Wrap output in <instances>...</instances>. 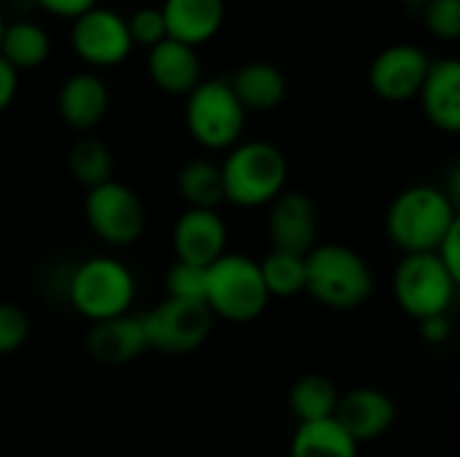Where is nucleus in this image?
Instances as JSON below:
<instances>
[{
  "mask_svg": "<svg viewBox=\"0 0 460 457\" xmlns=\"http://www.w3.org/2000/svg\"><path fill=\"white\" fill-rule=\"evenodd\" d=\"M460 224L456 202L437 186H410L391 202L385 232L391 242L410 253H437L442 240Z\"/></svg>",
  "mask_w": 460,
  "mask_h": 457,
  "instance_id": "obj_1",
  "label": "nucleus"
},
{
  "mask_svg": "<svg viewBox=\"0 0 460 457\" xmlns=\"http://www.w3.org/2000/svg\"><path fill=\"white\" fill-rule=\"evenodd\" d=\"M305 291L329 310H358L375 291L367 259L340 242L315 245L305 256Z\"/></svg>",
  "mask_w": 460,
  "mask_h": 457,
  "instance_id": "obj_2",
  "label": "nucleus"
},
{
  "mask_svg": "<svg viewBox=\"0 0 460 457\" xmlns=\"http://www.w3.org/2000/svg\"><path fill=\"white\" fill-rule=\"evenodd\" d=\"M221 180L224 202L237 207H264L286 191L288 162L272 143H237L221 164Z\"/></svg>",
  "mask_w": 460,
  "mask_h": 457,
  "instance_id": "obj_3",
  "label": "nucleus"
},
{
  "mask_svg": "<svg viewBox=\"0 0 460 457\" xmlns=\"http://www.w3.org/2000/svg\"><path fill=\"white\" fill-rule=\"evenodd\" d=\"M65 291L75 312L92 323H100L132 310L135 277L121 261L111 256H94L73 267Z\"/></svg>",
  "mask_w": 460,
  "mask_h": 457,
  "instance_id": "obj_4",
  "label": "nucleus"
},
{
  "mask_svg": "<svg viewBox=\"0 0 460 457\" xmlns=\"http://www.w3.org/2000/svg\"><path fill=\"white\" fill-rule=\"evenodd\" d=\"M205 304L213 318H224L229 323L256 321L270 304L259 261L240 253H224L221 259H216L208 267Z\"/></svg>",
  "mask_w": 460,
  "mask_h": 457,
  "instance_id": "obj_5",
  "label": "nucleus"
},
{
  "mask_svg": "<svg viewBox=\"0 0 460 457\" xmlns=\"http://www.w3.org/2000/svg\"><path fill=\"white\" fill-rule=\"evenodd\" d=\"M186 127L191 137L210 151L234 148L245 129V108L237 102L229 81H199L186 100Z\"/></svg>",
  "mask_w": 460,
  "mask_h": 457,
  "instance_id": "obj_6",
  "label": "nucleus"
},
{
  "mask_svg": "<svg viewBox=\"0 0 460 457\" xmlns=\"http://www.w3.org/2000/svg\"><path fill=\"white\" fill-rule=\"evenodd\" d=\"M458 283L434 253H410L394 272V296L399 307L420 323L447 315Z\"/></svg>",
  "mask_w": 460,
  "mask_h": 457,
  "instance_id": "obj_7",
  "label": "nucleus"
},
{
  "mask_svg": "<svg viewBox=\"0 0 460 457\" xmlns=\"http://www.w3.org/2000/svg\"><path fill=\"white\" fill-rule=\"evenodd\" d=\"M143 318V331L148 350H159L164 356H189L202 347L213 331V312L202 302H178L164 299Z\"/></svg>",
  "mask_w": 460,
  "mask_h": 457,
  "instance_id": "obj_8",
  "label": "nucleus"
},
{
  "mask_svg": "<svg viewBox=\"0 0 460 457\" xmlns=\"http://www.w3.org/2000/svg\"><path fill=\"white\" fill-rule=\"evenodd\" d=\"M84 218L102 242L116 248L137 242L146 232V207L140 197L119 180L86 191Z\"/></svg>",
  "mask_w": 460,
  "mask_h": 457,
  "instance_id": "obj_9",
  "label": "nucleus"
},
{
  "mask_svg": "<svg viewBox=\"0 0 460 457\" xmlns=\"http://www.w3.org/2000/svg\"><path fill=\"white\" fill-rule=\"evenodd\" d=\"M73 48L75 54L94 67H113L124 62L132 51V38L127 30V19H121L111 8H89L78 19H73Z\"/></svg>",
  "mask_w": 460,
  "mask_h": 457,
  "instance_id": "obj_10",
  "label": "nucleus"
},
{
  "mask_svg": "<svg viewBox=\"0 0 460 457\" xmlns=\"http://www.w3.org/2000/svg\"><path fill=\"white\" fill-rule=\"evenodd\" d=\"M429 57L423 48L410 43H396L383 48L372 67H369V86L377 97L388 102H407L418 97L426 73H429Z\"/></svg>",
  "mask_w": 460,
  "mask_h": 457,
  "instance_id": "obj_11",
  "label": "nucleus"
},
{
  "mask_svg": "<svg viewBox=\"0 0 460 457\" xmlns=\"http://www.w3.org/2000/svg\"><path fill=\"white\" fill-rule=\"evenodd\" d=\"M267 229L272 250L305 259L318 245V207L302 191H283L270 205Z\"/></svg>",
  "mask_w": 460,
  "mask_h": 457,
  "instance_id": "obj_12",
  "label": "nucleus"
},
{
  "mask_svg": "<svg viewBox=\"0 0 460 457\" xmlns=\"http://www.w3.org/2000/svg\"><path fill=\"white\" fill-rule=\"evenodd\" d=\"M356 444L375 442L385 436L396 423V404L385 391L377 388H353L337 399L332 417Z\"/></svg>",
  "mask_w": 460,
  "mask_h": 457,
  "instance_id": "obj_13",
  "label": "nucleus"
},
{
  "mask_svg": "<svg viewBox=\"0 0 460 457\" xmlns=\"http://www.w3.org/2000/svg\"><path fill=\"white\" fill-rule=\"evenodd\" d=\"M172 250L175 261L194 267H210L226 253V224L218 210H194L186 207L172 226Z\"/></svg>",
  "mask_w": 460,
  "mask_h": 457,
  "instance_id": "obj_14",
  "label": "nucleus"
},
{
  "mask_svg": "<svg viewBox=\"0 0 460 457\" xmlns=\"http://www.w3.org/2000/svg\"><path fill=\"white\" fill-rule=\"evenodd\" d=\"M86 350L97 364H105V366H121V364L135 361L137 356L148 350L143 318L127 312L119 318L92 323L86 334Z\"/></svg>",
  "mask_w": 460,
  "mask_h": 457,
  "instance_id": "obj_15",
  "label": "nucleus"
},
{
  "mask_svg": "<svg viewBox=\"0 0 460 457\" xmlns=\"http://www.w3.org/2000/svg\"><path fill=\"white\" fill-rule=\"evenodd\" d=\"M170 40L183 46L208 43L224 24V0H164L159 8Z\"/></svg>",
  "mask_w": 460,
  "mask_h": 457,
  "instance_id": "obj_16",
  "label": "nucleus"
},
{
  "mask_svg": "<svg viewBox=\"0 0 460 457\" xmlns=\"http://www.w3.org/2000/svg\"><path fill=\"white\" fill-rule=\"evenodd\" d=\"M418 97L426 119L437 129L450 135L460 132V65L456 59L431 62Z\"/></svg>",
  "mask_w": 460,
  "mask_h": 457,
  "instance_id": "obj_17",
  "label": "nucleus"
},
{
  "mask_svg": "<svg viewBox=\"0 0 460 457\" xmlns=\"http://www.w3.org/2000/svg\"><path fill=\"white\" fill-rule=\"evenodd\" d=\"M108 110V89L92 73L70 75L59 89V116L75 132L94 129Z\"/></svg>",
  "mask_w": 460,
  "mask_h": 457,
  "instance_id": "obj_18",
  "label": "nucleus"
},
{
  "mask_svg": "<svg viewBox=\"0 0 460 457\" xmlns=\"http://www.w3.org/2000/svg\"><path fill=\"white\" fill-rule=\"evenodd\" d=\"M148 75L167 94H189L199 83L197 51L164 38L148 51Z\"/></svg>",
  "mask_w": 460,
  "mask_h": 457,
  "instance_id": "obj_19",
  "label": "nucleus"
},
{
  "mask_svg": "<svg viewBox=\"0 0 460 457\" xmlns=\"http://www.w3.org/2000/svg\"><path fill=\"white\" fill-rule=\"evenodd\" d=\"M237 102L248 110H272L286 97V78L275 65L251 62L243 65L229 81Z\"/></svg>",
  "mask_w": 460,
  "mask_h": 457,
  "instance_id": "obj_20",
  "label": "nucleus"
},
{
  "mask_svg": "<svg viewBox=\"0 0 460 457\" xmlns=\"http://www.w3.org/2000/svg\"><path fill=\"white\" fill-rule=\"evenodd\" d=\"M288 457H358V444L329 417L318 423H299Z\"/></svg>",
  "mask_w": 460,
  "mask_h": 457,
  "instance_id": "obj_21",
  "label": "nucleus"
},
{
  "mask_svg": "<svg viewBox=\"0 0 460 457\" xmlns=\"http://www.w3.org/2000/svg\"><path fill=\"white\" fill-rule=\"evenodd\" d=\"M49 51H51V43L40 24H35V22L5 24L3 38H0V57L16 73L43 65L49 59Z\"/></svg>",
  "mask_w": 460,
  "mask_h": 457,
  "instance_id": "obj_22",
  "label": "nucleus"
},
{
  "mask_svg": "<svg viewBox=\"0 0 460 457\" xmlns=\"http://www.w3.org/2000/svg\"><path fill=\"white\" fill-rule=\"evenodd\" d=\"M340 391L323 374H305L288 391V407L299 423H318L334 417Z\"/></svg>",
  "mask_w": 460,
  "mask_h": 457,
  "instance_id": "obj_23",
  "label": "nucleus"
},
{
  "mask_svg": "<svg viewBox=\"0 0 460 457\" xmlns=\"http://www.w3.org/2000/svg\"><path fill=\"white\" fill-rule=\"evenodd\" d=\"M178 194L194 210H218L224 202L221 167L205 159H191L178 172Z\"/></svg>",
  "mask_w": 460,
  "mask_h": 457,
  "instance_id": "obj_24",
  "label": "nucleus"
},
{
  "mask_svg": "<svg viewBox=\"0 0 460 457\" xmlns=\"http://www.w3.org/2000/svg\"><path fill=\"white\" fill-rule=\"evenodd\" d=\"M67 167H70L73 178L81 186H86V191L94 189V186H102V183L113 180L111 178L113 175V156H111L108 145L100 143V140H94V137H81L70 148Z\"/></svg>",
  "mask_w": 460,
  "mask_h": 457,
  "instance_id": "obj_25",
  "label": "nucleus"
},
{
  "mask_svg": "<svg viewBox=\"0 0 460 457\" xmlns=\"http://www.w3.org/2000/svg\"><path fill=\"white\" fill-rule=\"evenodd\" d=\"M259 272L264 280V288L272 296H296L305 291V259L302 256H291V253H280V250H270L261 261H259Z\"/></svg>",
  "mask_w": 460,
  "mask_h": 457,
  "instance_id": "obj_26",
  "label": "nucleus"
},
{
  "mask_svg": "<svg viewBox=\"0 0 460 457\" xmlns=\"http://www.w3.org/2000/svg\"><path fill=\"white\" fill-rule=\"evenodd\" d=\"M205 280H208V267H194L186 261H175L167 269V299L178 302H202L205 304Z\"/></svg>",
  "mask_w": 460,
  "mask_h": 457,
  "instance_id": "obj_27",
  "label": "nucleus"
},
{
  "mask_svg": "<svg viewBox=\"0 0 460 457\" xmlns=\"http://www.w3.org/2000/svg\"><path fill=\"white\" fill-rule=\"evenodd\" d=\"M30 337V315L13 304V302H0V356L16 353Z\"/></svg>",
  "mask_w": 460,
  "mask_h": 457,
  "instance_id": "obj_28",
  "label": "nucleus"
},
{
  "mask_svg": "<svg viewBox=\"0 0 460 457\" xmlns=\"http://www.w3.org/2000/svg\"><path fill=\"white\" fill-rule=\"evenodd\" d=\"M423 22L431 35L456 40L460 35V0H426Z\"/></svg>",
  "mask_w": 460,
  "mask_h": 457,
  "instance_id": "obj_29",
  "label": "nucleus"
},
{
  "mask_svg": "<svg viewBox=\"0 0 460 457\" xmlns=\"http://www.w3.org/2000/svg\"><path fill=\"white\" fill-rule=\"evenodd\" d=\"M127 30H129V38H132V46L135 43H143V46H156L159 40L167 38V30H164V19H162V11L159 8H137L129 19H127Z\"/></svg>",
  "mask_w": 460,
  "mask_h": 457,
  "instance_id": "obj_30",
  "label": "nucleus"
},
{
  "mask_svg": "<svg viewBox=\"0 0 460 457\" xmlns=\"http://www.w3.org/2000/svg\"><path fill=\"white\" fill-rule=\"evenodd\" d=\"M445 267H447V272L460 280V224L442 240V245L437 248V253H434Z\"/></svg>",
  "mask_w": 460,
  "mask_h": 457,
  "instance_id": "obj_31",
  "label": "nucleus"
},
{
  "mask_svg": "<svg viewBox=\"0 0 460 457\" xmlns=\"http://www.w3.org/2000/svg\"><path fill=\"white\" fill-rule=\"evenodd\" d=\"M35 3L57 16H65V19H78L81 13H86L89 8L97 5V0H35Z\"/></svg>",
  "mask_w": 460,
  "mask_h": 457,
  "instance_id": "obj_32",
  "label": "nucleus"
},
{
  "mask_svg": "<svg viewBox=\"0 0 460 457\" xmlns=\"http://www.w3.org/2000/svg\"><path fill=\"white\" fill-rule=\"evenodd\" d=\"M16 86H19V73L0 57V110H5L13 102Z\"/></svg>",
  "mask_w": 460,
  "mask_h": 457,
  "instance_id": "obj_33",
  "label": "nucleus"
},
{
  "mask_svg": "<svg viewBox=\"0 0 460 457\" xmlns=\"http://www.w3.org/2000/svg\"><path fill=\"white\" fill-rule=\"evenodd\" d=\"M420 334H423L426 342H434V345L445 342L450 337V321H447V315H437V318L420 321Z\"/></svg>",
  "mask_w": 460,
  "mask_h": 457,
  "instance_id": "obj_34",
  "label": "nucleus"
},
{
  "mask_svg": "<svg viewBox=\"0 0 460 457\" xmlns=\"http://www.w3.org/2000/svg\"><path fill=\"white\" fill-rule=\"evenodd\" d=\"M3 30H5V19H3V13H0V38H3Z\"/></svg>",
  "mask_w": 460,
  "mask_h": 457,
  "instance_id": "obj_35",
  "label": "nucleus"
},
{
  "mask_svg": "<svg viewBox=\"0 0 460 457\" xmlns=\"http://www.w3.org/2000/svg\"><path fill=\"white\" fill-rule=\"evenodd\" d=\"M407 3H420V5H423V3H426V0H407Z\"/></svg>",
  "mask_w": 460,
  "mask_h": 457,
  "instance_id": "obj_36",
  "label": "nucleus"
},
{
  "mask_svg": "<svg viewBox=\"0 0 460 457\" xmlns=\"http://www.w3.org/2000/svg\"><path fill=\"white\" fill-rule=\"evenodd\" d=\"M0 3H3V0H0Z\"/></svg>",
  "mask_w": 460,
  "mask_h": 457,
  "instance_id": "obj_37",
  "label": "nucleus"
}]
</instances>
